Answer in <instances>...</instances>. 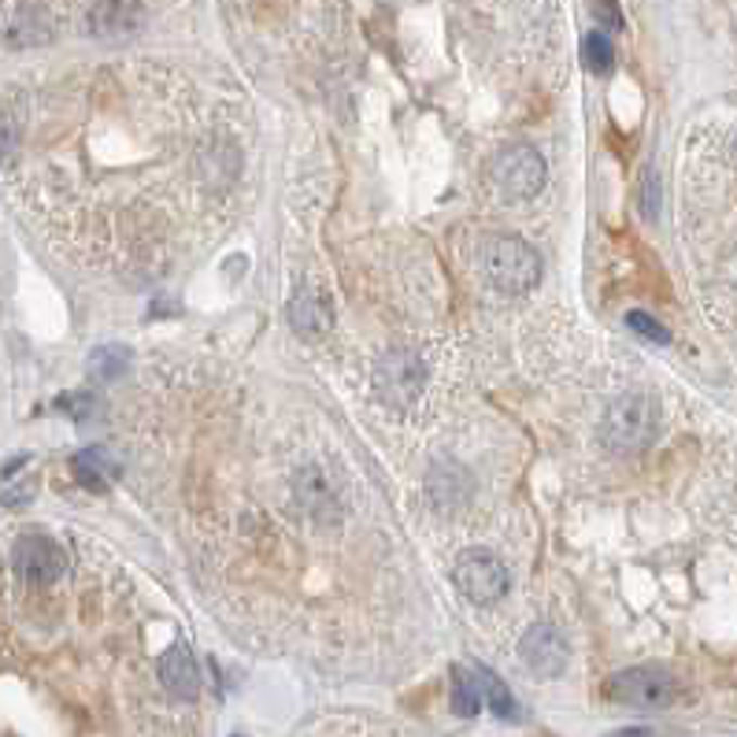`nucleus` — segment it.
<instances>
[{
  "label": "nucleus",
  "instance_id": "obj_1",
  "mask_svg": "<svg viewBox=\"0 0 737 737\" xmlns=\"http://www.w3.org/2000/svg\"><path fill=\"white\" fill-rule=\"evenodd\" d=\"M656 434H660V404L649 393H623L608 404L605 422H600V442L623 456L649 448Z\"/></svg>",
  "mask_w": 737,
  "mask_h": 737
},
{
  "label": "nucleus",
  "instance_id": "obj_2",
  "mask_svg": "<svg viewBox=\"0 0 737 737\" xmlns=\"http://www.w3.org/2000/svg\"><path fill=\"white\" fill-rule=\"evenodd\" d=\"M479 267L500 293H526L542 278V256L523 238H490L479 253Z\"/></svg>",
  "mask_w": 737,
  "mask_h": 737
},
{
  "label": "nucleus",
  "instance_id": "obj_3",
  "mask_svg": "<svg viewBox=\"0 0 737 737\" xmlns=\"http://www.w3.org/2000/svg\"><path fill=\"white\" fill-rule=\"evenodd\" d=\"M545 175L548 170H545L542 152H534L530 145H511L490 160L493 190L508 196V201H530V196H537L545 186Z\"/></svg>",
  "mask_w": 737,
  "mask_h": 737
},
{
  "label": "nucleus",
  "instance_id": "obj_4",
  "mask_svg": "<svg viewBox=\"0 0 737 737\" xmlns=\"http://www.w3.org/2000/svg\"><path fill=\"white\" fill-rule=\"evenodd\" d=\"M453 579L463 597L474 600V605H497L511 586L505 560L493 556L490 548H467L460 560H456Z\"/></svg>",
  "mask_w": 737,
  "mask_h": 737
},
{
  "label": "nucleus",
  "instance_id": "obj_5",
  "mask_svg": "<svg viewBox=\"0 0 737 737\" xmlns=\"http://www.w3.org/2000/svg\"><path fill=\"white\" fill-rule=\"evenodd\" d=\"M422 385H427V364H422L411 348H393V353H385L379 359V367H374V390H379L393 408H408L422 393Z\"/></svg>",
  "mask_w": 737,
  "mask_h": 737
},
{
  "label": "nucleus",
  "instance_id": "obj_6",
  "mask_svg": "<svg viewBox=\"0 0 737 737\" xmlns=\"http://www.w3.org/2000/svg\"><path fill=\"white\" fill-rule=\"evenodd\" d=\"M674 694H678V682L663 668H631L608 682V697L631 708H668Z\"/></svg>",
  "mask_w": 737,
  "mask_h": 737
},
{
  "label": "nucleus",
  "instance_id": "obj_7",
  "mask_svg": "<svg viewBox=\"0 0 737 737\" xmlns=\"http://www.w3.org/2000/svg\"><path fill=\"white\" fill-rule=\"evenodd\" d=\"M12 568L20 579L49 586V582H56L67 571V552L41 534H23L12 548Z\"/></svg>",
  "mask_w": 737,
  "mask_h": 737
},
{
  "label": "nucleus",
  "instance_id": "obj_8",
  "mask_svg": "<svg viewBox=\"0 0 737 737\" xmlns=\"http://www.w3.org/2000/svg\"><path fill=\"white\" fill-rule=\"evenodd\" d=\"M519 660L534 674H542V678H556L568 668V641L548 623H537L519 637Z\"/></svg>",
  "mask_w": 737,
  "mask_h": 737
},
{
  "label": "nucleus",
  "instance_id": "obj_9",
  "mask_svg": "<svg viewBox=\"0 0 737 737\" xmlns=\"http://www.w3.org/2000/svg\"><path fill=\"white\" fill-rule=\"evenodd\" d=\"M145 23V12H141L134 0H101V4L89 12V34L101 41H123L134 38Z\"/></svg>",
  "mask_w": 737,
  "mask_h": 737
},
{
  "label": "nucleus",
  "instance_id": "obj_10",
  "mask_svg": "<svg viewBox=\"0 0 737 737\" xmlns=\"http://www.w3.org/2000/svg\"><path fill=\"white\" fill-rule=\"evenodd\" d=\"M160 682H164L167 694L178 700L201 697V671H196V660L186 645H170V649L160 656Z\"/></svg>",
  "mask_w": 737,
  "mask_h": 737
},
{
  "label": "nucleus",
  "instance_id": "obj_11",
  "mask_svg": "<svg viewBox=\"0 0 737 737\" xmlns=\"http://www.w3.org/2000/svg\"><path fill=\"white\" fill-rule=\"evenodd\" d=\"M427 493L437 511H460L471 497V479L456 463H437L427 479Z\"/></svg>",
  "mask_w": 737,
  "mask_h": 737
},
{
  "label": "nucleus",
  "instance_id": "obj_12",
  "mask_svg": "<svg viewBox=\"0 0 737 737\" xmlns=\"http://www.w3.org/2000/svg\"><path fill=\"white\" fill-rule=\"evenodd\" d=\"M290 322L296 334L304 338H322L330 330V308L322 304V296L316 293H296L290 304Z\"/></svg>",
  "mask_w": 737,
  "mask_h": 737
},
{
  "label": "nucleus",
  "instance_id": "obj_13",
  "mask_svg": "<svg viewBox=\"0 0 737 737\" xmlns=\"http://www.w3.org/2000/svg\"><path fill=\"white\" fill-rule=\"evenodd\" d=\"M296 497H301V505L312 511L316 519H338L341 511H338V500L330 497V490H327V482L319 479V471H301L296 474Z\"/></svg>",
  "mask_w": 737,
  "mask_h": 737
},
{
  "label": "nucleus",
  "instance_id": "obj_14",
  "mask_svg": "<svg viewBox=\"0 0 737 737\" xmlns=\"http://www.w3.org/2000/svg\"><path fill=\"white\" fill-rule=\"evenodd\" d=\"M71 467H75L78 482L82 485L89 482L93 490H104V482L115 479V471H119V463H115L104 448H86V453H78L75 460H71Z\"/></svg>",
  "mask_w": 737,
  "mask_h": 737
},
{
  "label": "nucleus",
  "instance_id": "obj_15",
  "mask_svg": "<svg viewBox=\"0 0 737 737\" xmlns=\"http://www.w3.org/2000/svg\"><path fill=\"white\" fill-rule=\"evenodd\" d=\"M482 704H485V697L479 686V674L453 668V712L460 719H474L482 712Z\"/></svg>",
  "mask_w": 737,
  "mask_h": 737
},
{
  "label": "nucleus",
  "instance_id": "obj_16",
  "mask_svg": "<svg viewBox=\"0 0 737 737\" xmlns=\"http://www.w3.org/2000/svg\"><path fill=\"white\" fill-rule=\"evenodd\" d=\"M89 371H93L101 382L123 379V374L130 371V348L127 345H101V348H93V356H89Z\"/></svg>",
  "mask_w": 737,
  "mask_h": 737
},
{
  "label": "nucleus",
  "instance_id": "obj_17",
  "mask_svg": "<svg viewBox=\"0 0 737 737\" xmlns=\"http://www.w3.org/2000/svg\"><path fill=\"white\" fill-rule=\"evenodd\" d=\"M474 674H479V686H482V697H485V704L493 708V712L497 715H505V719H511L516 715V700H511V694H508V686L505 682L497 678V674H490L485 668H479V663H474L471 668Z\"/></svg>",
  "mask_w": 737,
  "mask_h": 737
},
{
  "label": "nucleus",
  "instance_id": "obj_18",
  "mask_svg": "<svg viewBox=\"0 0 737 737\" xmlns=\"http://www.w3.org/2000/svg\"><path fill=\"white\" fill-rule=\"evenodd\" d=\"M582 56H586V64L597 71V75H608L611 64H615V49H611V41L600 30H593L589 38L582 41Z\"/></svg>",
  "mask_w": 737,
  "mask_h": 737
},
{
  "label": "nucleus",
  "instance_id": "obj_19",
  "mask_svg": "<svg viewBox=\"0 0 737 737\" xmlns=\"http://www.w3.org/2000/svg\"><path fill=\"white\" fill-rule=\"evenodd\" d=\"M626 327H631L637 338L660 341V345H663V341H671V334H668V330H663L660 322H656L652 316H645V312H631V316H626Z\"/></svg>",
  "mask_w": 737,
  "mask_h": 737
},
{
  "label": "nucleus",
  "instance_id": "obj_20",
  "mask_svg": "<svg viewBox=\"0 0 737 737\" xmlns=\"http://www.w3.org/2000/svg\"><path fill=\"white\" fill-rule=\"evenodd\" d=\"M34 493H38V482H20L15 485L12 479H4V505L8 508H20V505H26V500L34 497Z\"/></svg>",
  "mask_w": 737,
  "mask_h": 737
},
{
  "label": "nucleus",
  "instance_id": "obj_21",
  "mask_svg": "<svg viewBox=\"0 0 737 737\" xmlns=\"http://www.w3.org/2000/svg\"><path fill=\"white\" fill-rule=\"evenodd\" d=\"M60 408L71 411L75 419H89L97 411V401L89 397V393H78V397H67V401H60Z\"/></svg>",
  "mask_w": 737,
  "mask_h": 737
},
{
  "label": "nucleus",
  "instance_id": "obj_22",
  "mask_svg": "<svg viewBox=\"0 0 737 737\" xmlns=\"http://www.w3.org/2000/svg\"><path fill=\"white\" fill-rule=\"evenodd\" d=\"M597 12H600V20H608L611 26H623V15H619L615 8L608 4V0H600V4H597Z\"/></svg>",
  "mask_w": 737,
  "mask_h": 737
},
{
  "label": "nucleus",
  "instance_id": "obj_23",
  "mask_svg": "<svg viewBox=\"0 0 737 737\" xmlns=\"http://www.w3.org/2000/svg\"><path fill=\"white\" fill-rule=\"evenodd\" d=\"M4 156H8V160L15 156V127H12V119L4 123Z\"/></svg>",
  "mask_w": 737,
  "mask_h": 737
},
{
  "label": "nucleus",
  "instance_id": "obj_24",
  "mask_svg": "<svg viewBox=\"0 0 737 737\" xmlns=\"http://www.w3.org/2000/svg\"><path fill=\"white\" fill-rule=\"evenodd\" d=\"M611 737H649L645 730H626V734H611Z\"/></svg>",
  "mask_w": 737,
  "mask_h": 737
},
{
  "label": "nucleus",
  "instance_id": "obj_25",
  "mask_svg": "<svg viewBox=\"0 0 737 737\" xmlns=\"http://www.w3.org/2000/svg\"><path fill=\"white\" fill-rule=\"evenodd\" d=\"M734 156H737V141H734Z\"/></svg>",
  "mask_w": 737,
  "mask_h": 737
}]
</instances>
